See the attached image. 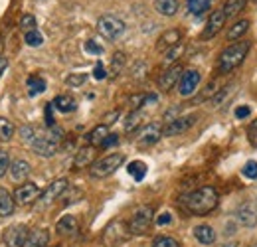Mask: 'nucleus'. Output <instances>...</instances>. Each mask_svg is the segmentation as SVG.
<instances>
[{"mask_svg": "<svg viewBox=\"0 0 257 247\" xmlns=\"http://www.w3.org/2000/svg\"><path fill=\"white\" fill-rule=\"evenodd\" d=\"M128 174H131L137 182H141V180L145 178V174H147V164H145L143 160H135V162H131V164H128Z\"/></svg>", "mask_w": 257, "mask_h": 247, "instance_id": "obj_30", "label": "nucleus"}, {"mask_svg": "<svg viewBox=\"0 0 257 247\" xmlns=\"http://www.w3.org/2000/svg\"><path fill=\"white\" fill-rule=\"evenodd\" d=\"M93 158H95V149L93 147H83L77 155H75V160H73V166L75 168H85V166H91L93 164Z\"/></svg>", "mask_w": 257, "mask_h": 247, "instance_id": "obj_22", "label": "nucleus"}, {"mask_svg": "<svg viewBox=\"0 0 257 247\" xmlns=\"http://www.w3.org/2000/svg\"><path fill=\"white\" fill-rule=\"evenodd\" d=\"M196 115H184V117H176L174 121L166 123V127L162 129V137H176V135H182L186 133L194 123H196Z\"/></svg>", "mask_w": 257, "mask_h": 247, "instance_id": "obj_9", "label": "nucleus"}, {"mask_svg": "<svg viewBox=\"0 0 257 247\" xmlns=\"http://www.w3.org/2000/svg\"><path fill=\"white\" fill-rule=\"evenodd\" d=\"M182 54H184V44L180 42V44H176L174 48H170V50H166V52H164L162 63L168 67V65H172L174 62H178V60L182 58Z\"/></svg>", "mask_w": 257, "mask_h": 247, "instance_id": "obj_28", "label": "nucleus"}, {"mask_svg": "<svg viewBox=\"0 0 257 247\" xmlns=\"http://www.w3.org/2000/svg\"><path fill=\"white\" fill-rule=\"evenodd\" d=\"M182 206L194 216H206L218 206V192L212 186H202L182 198Z\"/></svg>", "mask_w": 257, "mask_h": 247, "instance_id": "obj_1", "label": "nucleus"}, {"mask_svg": "<svg viewBox=\"0 0 257 247\" xmlns=\"http://www.w3.org/2000/svg\"><path fill=\"white\" fill-rule=\"evenodd\" d=\"M28 89H30V95H36V93L46 91V81H44V77L32 75V77L28 79Z\"/></svg>", "mask_w": 257, "mask_h": 247, "instance_id": "obj_35", "label": "nucleus"}, {"mask_svg": "<svg viewBox=\"0 0 257 247\" xmlns=\"http://www.w3.org/2000/svg\"><path fill=\"white\" fill-rule=\"evenodd\" d=\"M162 137V127L159 123H151L147 127H143L137 135V141H139V147H153L161 141Z\"/></svg>", "mask_w": 257, "mask_h": 247, "instance_id": "obj_10", "label": "nucleus"}, {"mask_svg": "<svg viewBox=\"0 0 257 247\" xmlns=\"http://www.w3.org/2000/svg\"><path fill=\"white\" fill-rule=\"evenodd\" d=\"M56 247H60V245H56Z\"/></svg>", "mask_w": 257, "mask_h": 247, "instance_id": "obj_54", "label": "nucleus"}, {"mask_svg": "<svg viewBox=\"0 0 257 247\" xmlns=\"http://www.w3.org/2000/svg\"><path fill=\"white\" fill-rule=\"evenodd\" d=\"M247 30H249V20H239V22H235V24L227 30L225 38H227L229 42H235V40H239Z\"/></svg>", "mask_w": 257, "mask_h": 247, "instance_id": "obj_27", "label": "nucleus"}, {"mask_svg": "<svg viewBox=\"0 0 257 247\" xmlns=\"http://www.w3.org/2000/svg\"><path fill=\"white\" fill-rule=\"evenodd\" d=\"M170 221H172V216H170L168 212H164V214H161V216L157 217V223H159V225H168Z\"/></svg>", "mask_w": 257, "mask_h": 247, "instance_id": "obj_52", "label": "nucleus"}, {"mask_svg": "<svg viewBox=\"0 0 257 247\" xmlns=\"http://www.w3.org/2000/svg\"><path fill=\"white\" fill-rule=\"evenodd\" d=\"M6 67H8V60H6V58H2V56H0V77H2V73H4V71H6Z\"/></svg>", "mask_w": 257, "mask_h": 247, "instance_id": "obj_53", "label": "nucleus"}, {"mask_svg": "<svg viewBox=\"0 0 257 247\" xmlns=\"http://www.w3.org/2000/svg\"><path fill=\"white\" fill-rule=\"evenodd\" d=\"M107 135H109L107 127H105V125H97L95 129L85 137V141H87V145H89V147H93V149H95V147H101V145H103V141L107 139Z\"/></svg>", "mask_w": 257, "mask_h": 247, "instance_id": "obj_24", "label": "nucleus"}, {"mask_svg": "<svg viewBox=\"0 0 257 247\" xmlns=\"http://www.w3.org/2000/svg\"><path fill=\"white\" fill-rule=\"evenodd\" d=\"M56 231L62 235H73L79 231V221L75 216H64L56 223Z\"/></svg>", "mask_w": 257, "mask_h": 247, "instance_id": "obj_19", "label": "nucleus"}, {"mask_svg": "<svg viewBox=\"0 0 257 247\" xmlns=\"http://www.w3.org/2000/svg\"><path fill=\"white\" fill-rule=\"evenodd\" d=\"M65 133L62 127L54 125V127H48L46 131L42 133H36V139L32 141V151L38 156H44V158H50L60 151V145L64 141Z\"/></svg>", "mask_w": 257, "mask_h": 247, "instance_id": "obj_2", "label": "nucleus"}, {"mask_svg": "<svg viewBox=\"0 0 257 247\" xmlns=\"http://www.w3.org/2000/svg\"><path fill=\"white\" fill-rule=\"evenodd\" d=\"M30 172H32L30 162H26V160H22V158H18V160H14V162L10 164V176H12L16 182H24V180L30 176Z\"/></svg>", "mask_w": 257, "mask_h": 247, "instance_id": "obj_18", "label": "nucleus"}, {"mask_svg": "<svg viewBox=\"0 0 257 247\" xmlns=\"http://www.w3.org/2000/svg\"><path fill=\"white\" fill-rule=\"evenodd\" d=\"M145 103H147V95H145V93H137V95L128 97V105L133 107V111H139Z\"/></svg>", "mask_w": 257, "mask_h": 247, "instance_id": "obj_39", "label": "nucleus"}, {"mask_svg": "<svg viewBox=\"0 0 257 247\" xmlns=\"http://www.w3.org/2000/svg\"><path fill=\"white\" fill-rule=\"evenodd\" d=\"M52 105H54L60 113H71V111H75V109H77L75 99H73V97H69V95H58V97L52 101Z\"/></svg>", "mask_w": 257, "mask_h": 247, "instance_id": "obj_25", "label": "nucleus"}, {"mask_svg": "<svg viewBox=\"0 0 257 247\" xmlns=\"http://www.w3.org/2000/svg\"><path fill=\"white\" fill-rule=\"evenodd\" d=\"M119 115H121V111L119 109H115V111H111V113H107L105 117H103V125L105 127H109V125H113L117 119H119Z\"/></svg>", "mask_w": 257, "mask_h": 247, "instance_id": "obj_48", "label": "nucleus"}, {"mask_svg": "<svg viewBox=\"0 0 257 247\" xmlns=\"http://www.w3.org/2000/svg\"><path fill=\"white\" fill-rule=\"evenodd\" d=\"M115 145H119V135H107V139L103 141V145H101V149H111V147H115Z\"/></svg>", "mask_w": 257, "mask_h": 247, "instance_id": "obj_47", "label": "nucleus"}, {"mask_svg": "<svg viewBox=\"0 0 257 247\" xmlns=\"http://www.w3.org/2000/svg\"><path fill=\"white\" fill-rule=\"evenodd\" d=\"M123 162H125V156L121 155V153L107 155V156H103V158H99V160H95V162L91 164L89 174H91V178H107V176H111L117 168H121Z\"/></svg>", "mask_w": 257, "mask_h": 247, "instance_id": "obj_4", "label": "nucleus"}, {"mask_svg": "<svg viewBox=\"0 0 257 247\" xmlns=\"http://www.w3.org/2000/svg\"><path fill=\"white\" fill-rule=\"evenodd\" d=\"M231 89H233V85H225V87H222V89H218V93L212 97V103L218 107V105H222V101H224L225 97L231 93Z\"/></svg>", "mask_w": 257, "mask_h": 247, "instance_id": "obj_41", "label": "nucleus"}, {"mask_svg": "<svg viewBox=\"0 0 257 247\" xmlns=\"http://www.w3.org/2000/svg\"><path fill=\"white\" fill-rule=\"evenodd\" d=\"M28 227L26 225H12L6 229L4 233V243L6 247H24L26 245V239H28Z\"/></svg>", "mask_w": 257, "mask_h": 247, "instance_id": "obj_11", "label": "nucleus"}, {"mask_svg": "<svg viewBox=\"0 0 257 247\" xmlns=\"http://www.w3.org/2000/svg\"><path fill=\"white\" fill-rule=\"evenodd\" d=\"M247 141L257 149V119L255 121H251L249 129H247Z\"/></svg>", "mask_w": 257, "mask_h": 247, "instance_id": "obj_46", "label": "nucleus"}, {"mask_svg": "<svg viewBox=\"0 0 257 247\" xmlns=\"http://www.w3.org/2000/svg\"><path fill=\"white\" fill-rule=\"evenodd\" d=\"M14 208H16V202H14V196L8 192V190H4V188H0V216L6 217V216H12V212H14Z\"/></svg>", "mask_w": 257, "mask_h": 247, "instance_id": "obj_23", "label": "nucleus"}, {"mask_svg": "<svg viewBox=\"0 0 257 247\" xmlns=\"http://www.w3.org/2000/svg\"><path fill=\"white\" fill-rule=\"evenodd\" d=\"M245 4H247V0H225L224 8H222L225 18H233L235 14H239L245 8Z\"/></svg>", "mask_w": 257, "mask_h": 247, "instance_id": "obj_29", "label": "nucleus"}, {"mask_svg": "<svg viewBox=\"0 0 257 247\" xmlns=\"http://www.w3.org/2000/svg\"><path fill=\"white\" fill-rule=\"evenodd\" d=\"M97 32L105 38V40H119L125 34V22L113 14H105L97 20Z\"/></svg>", "mask_w": 257, "mask_h": 247, "instance_id": "obj_5", "label": "nucleus"}, {"mask_svg": "<svg viewBox=\"0 0 257 247\" xmlns=\"http://www.w3.org/2000/svg\"><path fill=\"white\" fill-rule=\"evenodd\" d=\"M20 28L24 32L36 30V18H34L32 14H24V16L20 18Z\"/></svg>", "mask_w": 257, "mask_h": 247, "instance_id": "obj_40", "label": "nucleus"}, {"mask_svg": "<svg viewBox=\"0 0 257 247\" xmlns=\"http://www.w3.org/2000/svg\"><path fill=\"white\" fill-rule=\"evenodd\" d=\"M153 247H180V243H178L174 237H170V235H159V237L155 239Z\"/></svg>", "mask_w": 257, "mask_h": 247, "instance_id": "obj_38", "label": "nucleus"}, {"mask_svg": "<svg viewBox=\"0 0 257 247\" xmlns=\"http://www.w3.org/2000/svg\"><path fill=\"white\" fill-rule=\"evenodd\" d=\"M200 71L198 69H186L184 73H182V77H180V81H178V93L182 95V97H190L196 93L198 89V85H200Z\"/></svg>", "mask_w": 257, "mask_h": 247, "instance_id": "obj_8", "label": "nucleus"}, {"mask_svg": "<svg viewBox=\"0 0 257 247\" xmlns=\"http://www.w3.org/2000/svg\"><path fill=\"white\" fill-rule=\"evenodd\" d=\"M14 125L10 119H6V117H0V141H10L12 137H14Z\"/></svg>", "mask_w": 257, "mask_h": 247, "instance_id": "obj_31", "label": "nucleus"}, {"mask_svg": "<svg viewBox=\"0 0 257 247\" xmlns=\"http://www.w3.org/2000/svg\"><path fill=\"white\" fill-rule=\"evenodd\" d=\"M67 186H69V182H67L65 178H58V180H54L52 184H48V188L40 194V204H42V206L52 204L54 200H58L65 190H67Z\"/></svg>", "mask_w": 257, "mask_h": 247, "instance_id": "obj_12", "label": "nucleus"}, {"mask_svg": "<svg viewBox=\"0 0 257 247\" xmlns=\"http://www.w3.org/2000/svg\"><path fill=\"white\" fill-rule=\"evenodd\" d=\"M153 217H155V210L151 206H141L135 210V214L128 221V231L131 235H145L153 223Z\"/></svg>", "mask_w": 257, "mask_h": 247, "instance_id": "obj_6", "label": "nucleus"}, {"mask_svg": "<svg viewBox=\"0 0 257 247\" xmlns=\"http://www.w3.org/2000/svg\"><path fill=\"white\" fill-rule=\"evenodd\" d=\"M182 73H184V69L180 65H172V67L164 69V73H161V77H159V89L161 91H170L174 85H178Z\"/></svg>", "mask_w": 257, "mask_h": 247, "instance_id": "obj_14", "label": "nucleus"}, {"mask_svg": "<svg viewBox=\"0 0 257 247\" xmlns=\"http://www.w3.org/2000/svg\"><path fill=\"white\" fill-rule=\"evenodd\" d=\"M178 0H155V10L162 16H174L178 12Z\"/></svg>", "mask_w": 257, "mask_h": 247, "instance_id": "obj_26", "label": "nucleus"}, {"mask_svg": "<svg viewBox=\"0 0 257 247\" xmlns=\"http://www.w3.org/2000/svg\"><path fill=\"white\" fill-rule=\"evenodd\" d=\"M85 81H87V73H71V75L65 77V83H67L69 87H79V85H83Z\"/></svg>", "mask_w": 257, "mask_h": 247, "instance_id": "obj_37", "label": "nucleus"}, {"mask_svg": "<svg viewBox=\"0 0 257 247\" xmlns=\"http://www.w3.org/2000/svg\"><path fill=\"white\" fill-rule=\"evenodd\" d=\"M125 62H127V56L123 52H115L111 60V75H119L125 67Z\"/></svg>", "mask_w": 257, "mask_h": 247, "instance_id": "obj_32", "label": "nucleus"}, {"mask_svg": "<svg viewBox=\"0 0 257 247\" xmlns=\"http://www.w3.org/2000/svg\"><path fill=\"white\" fill-rule=\"evenodd\" d=\"M243 176L249 178V180H255L257 178V162L255 160H249V162L243 166Z\"/></svg>", "mask_w": 257, "mask_h": 247, "instance_id": "obj_43", "label": "nucleus"}, {"mask_svg": "<svg viewBox=\"0 0 257 247\" xmlns=\"http://www.w3.org/2000/svg\"><path fill=\"white\" fill-rule=\"evenodd\" d=\"M131 231H128V223L121 219H113L105 229H103V243L107 247H117L119 243L127 241Z\"/></svg>", "mask_w": 257, "mask_h": 247, "instance_id": "obj_7", "label": "nucleus"}, {"mask_svg": "<svg viewBox=\"0 0 257 247\" xmlns=\"http://www.w3.org/2000/svg\"><path fill=\"white\" fill-rule=\"evenodd\" d=\"M40 188L34 184V182H24V184H20L16 188V192H14V202L16 204H20V206H28V204H32L36 198H40Z\"/></svg>", "mask_w": 257, "mask_h": 247, "instance_id": "obj_13", "label": "nucleus"}, {"mask_svg": "<svg viewBox=\"0 0 257 247\" xmlns=\"http://www.w3.org/2000/svg\"><path fill=\"white\" fill-rule=\"evenodd\" d=\"M93 77H95V79H105V77H107V71H105L103 63H97L95 65V69H93Z\"/></svg>", "mask_w": 257, "mask_h": 247, "instance_id": "obj_49", "label": "nucleus"}, {"mask_svg": "<svg viewBox=\"0 0 257 247\" xmlns=\"http://www.w3.org/2000/svg\"><path fill=\"white\" fill-rule=\"evenodd\" d=\"M180 40H182V34H180V30H176V28H172V30H166L161 36V38H159L157 50H159V52H166V50L174 48L176 44H180Z\"/></svg>", "mask_w": 257, "mask_h": 247, "instance_id": "obj_17", "label": "nucleus"}, {"mask_svg": "<svg viewBox=\"0 0 257 247\" xmlns=\"http://www.w3.org/2000/svg\"><path fill=\"white\" fill-rule=\"evenodd\" d=\"M143 121V113L141 111H133L125 121V133H133L135 129H139V125Z\"/></svg>", "mask_w": 257, "mask_h": 247, "instance_id": "obj_34", "label": "nucleus"}, {"mask_svg": "<svg viewBox=\"0 0 257 247\" xmlns=\"http://www.w3.org/2000/svg\"><path fill=\"white\" fill-rule=\"evenodd\" d=\"M194 237H196L200 243L210 245V243H214V241H216V231H214V227H212V225L202 223V225H196V227H194Z\"/></svg>", "mask_w": 257, "mask_h": 247, "instance_id": "obj_20", "label": "nucleus"}, {"mask_svg": "<svg viewBox=\"0 0 257 247\" xmlns=\"http://www.w3.org/2000/svg\"><path fill=\"white\" fill-rule=\"evenodd\" d=\"M235 219L243 225V227H255L257 225V208L253 204H243L237 212H235Z\"/></svg>", "mask_w": 257, "mask_h": 247, "instance_id": "obj_16", "label": "nucleus"}, {"mask_svg": "<svg viewBox=\"0 0 257 247\" xmlns=\"http://www.w3.org/2000/svg\"><path fill=\"white\" fill-rule=\"evenodd\" d=\"M85 52L87 54H93V56H101L103 54V46H99L95 40H87L85 42Z\"/></svg>", "mask_w": 257, "mask_h": 247, "instance_id": "obj_45", "label": "nucleus"}, {"mask_svg": "<svg viewBox=\"0 0 257 247\" xmlns=\"http://www.w3.org/2000/svg\"><path fill=\"white\" fill-rule=\"evenodd\" d=\"M210 6H212V0H188V10L192 12L194 16L204 14Z\"/></svg>", "mask_w": 257, "mask_h": 247, "instance_id": "obj_33", "label": "nucleus"}, {"mask_svg": "<svg viewBox=\"0 0 257 247\" xmlns=\"http://www.w3.org/2000/svg\"><path fill=\"white\" fill-rule=\"evenodd\" d=\"M249 48H251V44L245 42V40H243V42H233V44H229L224 52L220 54V58H218V71H220V73H229V71H233L235 67H239V65L243 63V60L247 58Z\"/></svg>", "mask_w": 257, "mask_h": 247, "instance_id": "obj_3", "label": "nucleus"}, {"mask_svg": "<svg viewBox=\"0 0 257 247\" xmlns=\"http://www.w3.org/2000/svg\"><path fill=\"white\" fill-rule=\"evenodd\" d=\"M225 24V14L224 10L220 8V10H214L212 14H210V18H208V24H206V28L202 32V38L204 40H210V38H214L218 32L224 28Z\"/></svg>", "mask_w": 257, "mask_h": 247, "instance_id": "obj_15", "label": "nucleus"}, {"mask_svg": "<svg viewBox=\"0 0 257 247\" xmlns=\"http://www.w3.org/2000/svg\"><path fill=\"white\" fill-rule=\"evenodd\" d=\"M52 109H54V105H52V103H48V105H46V125H48V127H54V115H52Z\"/></svg>", "mask_w": 257, "mask_h": 247, "instance_id": "obj_51", "label": "nucleus"}, {"mask_svg": "<svg viewBox=\"0 0 257 247\" xmlns=\"http://www.w3.org/2000/svg\"><path fill=\"white\" fill-rule=\"evenodd\" d=\"M24 42H26L28 46H32V48H38V46L44 44V38H42V34H40L38 30H32V32H26V34H24Z\"/></svg>", "mask_w": 257, "mask_h": 247, "instance_id": "obj_36", "label": "nucleus"}, {"mask_svg": "<svg viewBox=\"0 0 257 247\" xmlns=\"http://www.w3.org/2000/svg\"><path fill=\"white\" fill-rule=\"evenodd\" d=\"M10 156H8V153H4V151H0V178L10 170Z\"/></svg>", "mask_w": 257, "mask_h": 247, "instance_id": "obj_44", "label": "nucleus"}, {"mask_svg": "<svg viewBox=\"0 0 257 247\" xmlns=\"http://www.w3.org/2000/svg\"><path fill=\"white\" fill-rule=\"evenodd\" d=\"M48 243H50L48 229H34L28 233V239H26L24 247H48Z\"/></svg>", "mask_w": 257, "mask_h": 247, "instance_id": "obj_21", "label": "nucleus"}, {"mask_svg": "<svg viewBox=\"0 0 257 247\" xmlns=\"http://www.w3.org/2000/svg\"><path fill=\"white\" fill-rule=\"evenodd\" d=\"M249 113H251V109H249L247 105L235 109V117H237V119H245V117H249Z\"/></svg>", "mask_w": 257, "mask_h": 247, "instance_id": "obj_50", "label": "nucleus"}, {"mask_svg": "<svg viewBox=\"0 0 257 247\" xmlns=\"http://www.w3.org/2000/svg\"><path fill=\"white\" fill-rule=\"evenodd\" d=\"M20 139H22L24 143L32 145V141L36 139V131H34V127H30V125L22 127V129H20Z\"/></svg>", "mask_w": 257, "mask_h": 247, "instance_id": "obj_42", "label": "nucleus"}, {"mask_svg": "<svg viewBox=\"0 0 257 247\" xmlns=\"http://www.w3.org/2000/svg\"><path fill=\"white\" fill-rule=\"evenodd\" d=\"M253 247H257V245H253Z\"/></svg>", "mask_w": 257, "mask_h": 247, "instance_id": "obj_55", "label": "nucleus"}]
</instances>
